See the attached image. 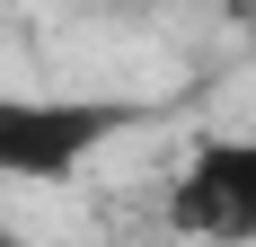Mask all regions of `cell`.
I'll return each mask as SVG.
<instances>
[{"mask_svg": "<svg viewBox=\"0 0 256 247\" xmlns=\"http://www.w3.org/2000/svg\"><path fill=\"white\" fill-rule=\"evenodd\" d=\"M132 124L124 98H0V176L62 186Z\"/></svg>", "mask_w": 256, "mask_h": 247, "instance_id": "cell-1", "label": "cell"}, {"mask_svg": "<svg viewBox=\"0 0 256 247\" xmlns=\"http://www.w3.org/2000/svg\"><path fill=\"white\" fill-rule=\"evenodd\" d=\"M0 247H26V238H18V230H9V221H0Z\"/></svg>", "mask_w": 256, "mask_h": 247, "instance_id": "cell-3", "label": "cell"}, {"mask_svg": "<svg viewBox=\"0 0 256 247\" xmlns=\"http://www.w3.org/2000/svg\"><path fill=\"white\" fill-rule=\"evenodd\" d=\"M168 221L204 247H256V132H212L168 186Z\"/></svg>", "mask_w": 256, "mask_h": 247, "instance_id": "cell-2", "label": "cell"}]
</instances>
